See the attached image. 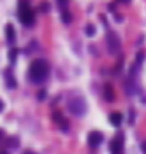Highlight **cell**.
Here are the masks:
<instances>
[{
    "instance_id": "9c48e42d",
    "label": "cell",
    "mask_w": 146,
    "mask_h": 154,
    "mask_svg": "<svg viewBox=\"0 0 146 154\" xmlns=\"http://www.w3.org/2000/svg\"><path fill=\"white\" fill-rule=\"evenodd\" d=\"M104 91H106L104 95H106L107 100H113V98H115V95H113V88L109 86V84H106V86H104Z\"/></svg>"
},
{
    "instance_id": "52a82bcc",
    "label": "cell",
    "mask_w": 146,
    "mask_h": 154,
    "mask_svg": "<svg viewBox=\"0 0 146 154\" xmlns=\"http://www.w3.org/2000/svg\"><path fill=\"white\" fill-rule=\"evenodd\" d=\"M5 37H7V42L12 44L14 42V38H16V32H14V26L12 25H5Z\"/></svg>"
},
{
    "instance_id": "44dd1931",
    "label": "cell",
    "mask_w": 146,
    "mask_h": 154,
    "mask_svg": "<svg viewBox=\"0 0 146 154\" xmlns=\"http://www.w3.org/2000/svg\"><path fill=\"white\" fill-rule=\"evenodd\" d=\"M0 154H9V152H7V151H2V152H0Z\"/></svg>"
},
{
    "instance_id": "3957f363",
    "label": "cell",
    "mask_w": 146,
    "mask_h": 154,
    "mask_svg": "<svg viewBox=\"0 0 146 154\" xmlns=\"http://www.w3.org/2000/svg\"><path fill=\"white\" fill-rule=\"evenodd\" d=\"M67 109L72 116H83L86 112V102H85L81 96H74V98L69 100Z\"/></svg>"
},
{
    "instance_id": "30bf717a",
    "label": "cell",
    "mask_w": 146,
    "mask_h": 154,
    "mask_svg": "<svg viewBox=\"0 0 146 154\" xmlns=\"http://www.w3.org/2000/svg\"><path fill=\"white\" fill-rule=\"evenodd\" d=\"M5 82H7V86L9 88H16V81H14L12 74H7V75H5Z\"/></svg>"
},
{
    "instance_id": "2e32d148",
    "label": "cell",
    "mask_w": 146,
    "mask_h": 154,
    "mask_svg": "<svg viewBox=\"0 0 146 154\" xmlns=\"http://www.w3.org/2000/svg\"><path fill=\"white\" fill-rule=\"evenodd\" d=\"M48 9H49V5H48V4H46V2H44V4H42V11L46 12V11H48Z\"/></svg>"
},
{
    "instance_id": "ac0fdd59",
    "label": "cell",
    "mask_w": 146,
    "mask_h": 154,
    "mask_svg": "<svg viewBox=\"0 0 146 154\" xmlns=\"http://www.w3.org/2000/svg\"><path fill=\"white\" fill-rule=\"evenodd\" d=\"M143 152L146 154V142H143Z\"/></svg>"
},
{
    "instance_id": "7402d4cb",
    "label": "cell",
    "mask_w": 146,
    "mask_h": 154,
    "mask_svg": "<svg viewBox=\"0 0 146 154\" xmlns=\"http://www.w3.org/2000/svg\"><path fill=\"white\" fill-rule=\"evenodd\" d=\"M0 138H2V130H0Z\"/></svg>"
},
{
    "instance_id": "ffe728a7",
    "label": "cell",
    "mask_w": 146,
    "mask_h": 154,
    "mask_svg": "<svg viewBox=\"0 0 146 154\" xmlns=\"http://www.w3.org/2000/svg\"><path fill=\"white\" fill-rule=\"evenodd\" d=\"M118 2H122V4H128L130 0H118Z\"/></svg>"
},
{
    "instance_id": "7c38bea8",
    "label": "cell",
    "mask_w": 146,
    "mask_h": 154,
    "mask_svg": "<svg viewBox=\"0 0 146 154\" xmlns=\"http://www.w3.org/2000/svg\"><path fill=\"white\" fill-rule=\"evenodd\" d=\"M86 35L88 37H93V35H95V26H93V25H88L86 26Z\"/></svg>"
},
{
    "instance_id": "277c9868",
    "label": "cell",
    "mask_w": 146,
    "mask_h": 154,
    "mask_svg": "<svg viewBox=\"0 0 146 154\" xmlns=\"http://www.w3.org/2000/svg\"><path fill=\"white\" fill-rule=\"evenodd\" d=\"M120 48H122V42H120L118 35L113 33V32H109V35H107V49H109V53L116 54L118 51H120Z\"/></svg>"
},
{
    "instance_id": "ba28073f",
    "label": "cell",
    "mask_w": 146,
    "mask_h": 154,
    "mask_svg": "<svg viewBox=\"0 0 146 154\" xmlns=\"http://www.w3.org/2000/svg\"><path fill=\"white\" fill-rule=\"evenodd\" d=\"M109 119H111V125L113 126H120L122 121H123V116H122V112H113L109 116Z\"/></svg>"
},
{
    "instance_id": "8fae6325",
    "label": "cell",
    "mask_w": 146,
    "mask_h": 154,
    "mask_svg": "<svg viewBox=\"0 0 146 154\" xmlns=\"http://www.w3.org/2000/svg\"><path fill=\"white\" fill-rule=\"evenodd\" d=\"M7 147L16 149V147H18V138H9V140H7Z\"/></svg>"
},
{
    "instance_id": "4fadbf2b",
    "label": "cell",
    "mask_w": 146,
    "mask_h": 154,
    "mask_svg": "<svg viewBox=\"0 0 146 154\" xmlns=\"http://www.w3.org/2000/svg\"><path fill=\"white\" fill-rule=\"evenodd\" d=\"M62 19H63V23H70V14L69 12H62Z\"/></svg>"
},
{
    "instance_id": "9a60e30c",
    "label": "cell",
    "mask_w": 146,
    "mask_h": 154,
    "mask_svg": "<svg viewBox=\"0 0 146 154\" xmlns=\"http://www.w3.org/2000/svg\"><path fill=\"white\" fill-rule=\"evenodd\" d=\"M14 60H16V51L12 49V51H11V61H14Z\"/></svg>"
},
{
    "instance_id": "8992f818",
    "label": "cell",
    "mask_w": 146,
    "mask_h": 154,
    "mask_svg": "<svg viewBox=\"0 0 146 154\" xmlns=\"http://www.w3.org/2000/svg\"><path fill=\"white\" fill-rule=\"evenodd\" d=\"M102 133H99V131H92V133L88 135V145L93 149V147H99V145L102 144Z\"/></svg>"
},
{
    "instance_id": "5b68a950",
    "label": "cell",
    "mask_w": 146,
    "mask_h": 154,
    "mask_svg": "<svg viewBox=\"0 0 146 154\" xmlns=\"http://www.w3.org/2000/svg\"><path fill=\"white\" fill-rule=\"evenodd\" d=\"M111 154H123V135L118 133L111 140Z\"/></svg>"
},
{
    "instance_id": "e0dca14e",
    "label": "cell",
    "mask_w": 146,
    "mask_h": 154,
    "mask_svg": "<svg viewBox=\"0 0 146 154\" xmlns=\"http://www.w3.org/2000/svg\"><path fill=\"white\" fill-rule=\"evenodd\" d=\"M2 110H4V102L0 100V112H2Z\"/></svg>"
},
{
    "instance_id": "d6986e66",
    "label": "cell",
    "mask_w": 146,
    "mask_h": 154,
    "mask_svg": "<svg viewBox=\"0 0 146 154\" xmlns=\"http://www.w3.org/2000/svg\"><path fill=\"white\" fill-rule=\"evenodd\" d=\"M23 154H37V152H34V151H25Z\"/></svg>"
},
{
    "instance_id": "7a4b0ae2",
    "label": "cell",
    "mask_w": 146,
    "mask_h": 154,
    "mask_svg": "<svg viewBox=\"0 0 146 154\" xmlns=\"http://www.w3.org/2000/svg\"><path fill=\"white\" fill-rule=\"evenodd\" d=\"M18 19L25 26H34V23H35V14H34L32 7H28L27 0H21V5L18 9Z\"/></svg>"
},
{
    "instance_id": "5bb4252c",
    "label": "cell",
    "mask_w": 146,
    "mask_h": 154,
    "mask_svg": "<svg viewBox=\"0 0 146 154\" xmlns=\"http://www.w3.org/2000/svg\"><path fill=\"white\" fill-rule=\"evenodd\" d=\"M67 2H69V0H57V4H58L62 9H63V7H67Z\"/></svg>"
},
{
    "instance_id": "6da1fadb",
    "label": "cell",
    "mask_w": 146,
    "mask_h": 154,
    "mask_svg": "<svg viewBox=\"0 0 146 154\" xmlns=\"http://www.w3.org/2000/svg\"><path fill=\"white\" fill-rule=\"evenodd\" d=\"M49 75V63L46 60H35L32 61V65L28 68V79L32 82H44L46 77Z\"/></svg>"
}]
</instances>
